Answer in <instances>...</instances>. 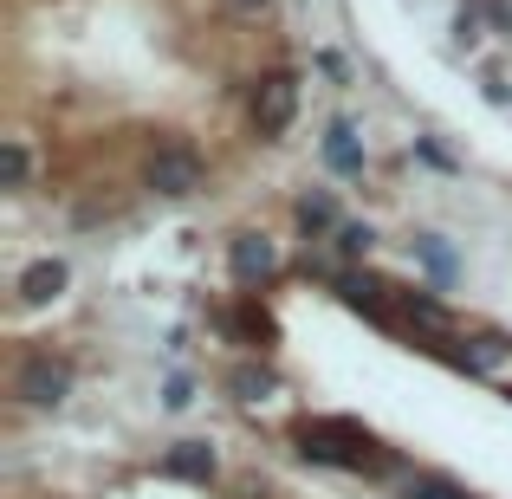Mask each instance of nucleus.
I'll return each mask as SVG.
<instances>
[{
  "instance_id": "nucleus-13",
  "label": "nucleus",
  "mask_w": 512,
  "mask_h": 499,
  "mask_svg": "<svg viewBox=\"0 0 512 499\" xmlns=\"http://www.w3.org/2000/svg\"><path fill=\"white\" fill-rule=\"evenodd\" d=\"M227 389H234V402H247V409H253V402H273L279 396V376L266 370V363H240V370L227 376Z\"/></svg>"
},
{
  "instance_id": "nucleus-1",
  "label": "nucleus",
  "mask_w": 512,
  "mask_h": 499,
  "mask_svg": "<svg viewBox=\"0 0 512 499\" xmlns=\"http://www.w3.org/2000/svg\"><path fill=\"white\" fill-rule=\"evenodd\" d=\"M299 461L331 467V474H350V480H402L409 474L370 428L344 422V415H312V422H299Z\"/></svg>"
},
{
  "instance_id": "nucleus-4",
  "label": "nucleus",
  "mask_w": 512,
  "mask_h": 499,
  "mask_svg": "<svg viewBox=\"0 0 512 499\" xmlns=\"http://www.w3.org/2000/svg\"><path fill=\"white\" fill-rule=\"evenodd\" d=\"M435 350L461 376H480V383H500L512 370V337L506 331H467V337H448V344H435Z\"/></svg>"
},
{
  "instance_id": "nucleus-10",
  "label": "nucleus",
  "mask_w": 512,
  "mask_h": 499,
  "mask_svg": "<svg viewBox=\"0 0 512 499\" xmlns=\"http://www.w3.org/2000/svg\"><path fill=\"white\" fill-rule=\"evenodd\" d=\"M389 299L402 305V318H409L415 331H428V337H454V312L435 299V292H389Z\"/></svg>"
},
{
  "instance_id": "nucleus-17",
  "label": "nucleus",
  "mask_w": 512,
  "mask_h": 499,
  "mask_svg": "<svg viewBox=\"0 0 512 499\" xmlns=\"http://www.w3.org/2000/svg\"><path fill=\"white\" fill-rule=\"evenodd\" d=\"M26 169H33L26 143H20V137H7V188H26Z\"/></svg>"
},
{
  "instance_id": "nucleus-16",
  "label": "nucleus",
  "mask_w": 512,
  "mask_h": 499,
  "mask_svg": "<svg viewBox=\"0 0 512 499\" xmlns=\"http://www.w3.org/2000/svg\"><path fill=\"white\" fill-rule=\"evenodd\" d=\"M188 402H195V383H188V376H182V370H175V376H169V383H163V409H169V415H182V409H188Z\"/></svg>"
},
{
  "instance_id": "nucleus-11",
  "label": "nucleus",
  "mask_w": 512,
  "mask_h": 499,
  "mask_svg": "<svg viewBox=\"0 0 512 499\" xmlns=\"http://www.w3.org/2000/svg\"><path fill=\"white\" fill-rule=\"evenodd\" d=\"M409 253H415V266H422L435 286H454V273H461V260H454V247L441 234H415L409 240Z\"/></svg>"
},
{
  "instance_id": "nucleus-2",
  "label": "nucleus",
  "mask_w": 512,
  "mask_h": 499,
  "mask_svg": "<svg viewBox=\"0 0 512 499\" xmlns=\"http://www.w3.org/2000/svg\"><path fill=\"white\" fill-rule=\"evenodd\" d=\"M201 182H208V163H201V150H195V143H182V137H163L150 156H143V188L163 195V201L201 195Z\"/></svg>"
},
{
  "instance_id": "nucleus-9",
  "label": "nucleus",
  "mask_w": 512,
  "mask_h": 499,
  "mask_svg": "<svg viewBox=\"0 0 512 499\" xmlns=\"http://www.w3.org/2000/svg\"><path fill=\"white\" fill-rule=\"evenodd\" d=\"M65 286H72V266L52 260V253H46V260H33V266L20 273V299H26V305H52Z\"/></svg>"
},
{
  "instance_id": "nucleus-5",
  "label": "nucleus",
  "mask_w": 512,
  "mask_h": 499,
  "mask_svg": "<svg viewBox=\"0 0 512 499\" xmlns=\"http://www.w3.org/2000/svg\"><path fill=\"white\" fill-rule=\"evenodd\" d=\"M247 117H253V130H260V143H279L292 130V117H299V78L266 72L260 85H253V98H247Z\"/></svg>"
},
{
  "instance_id": "nucleus-12",
  "label": "nucleus",
  "mask_w": 512,
  "mask_h": 499,
  "mask_svg": "<svg viewBox=\"0 0 512 499\" xmlns=\"http://www.w3.org/2000/svg\"><path fill=\"white\" fill-rule=\"evenodd\" d=\"M325 163H331V175H363V169H370V156H363V143H357L350 124L325 130Z\"/></svg>"
},
{
  "instance_id": "nucleus-3",
  "label": "nucleus",
  "mask_w": 512,
  "mask_h": 499,
  "mask_svg": "<svg viewBox=\"0 0 512 499\" xmlns=\"http://www.w3.org/2000/svg\"><path fill=\"white\" fill-rule=\"evenodd\" d=\"M72 383H78L72 357H59L52 344L26 350V357H20V370H13V396H20L26 409H59V402L72 396Z\"/></svg>"
},
{
  "instance_id": "nucleus-6",
  "label": "nucleus",
  "mask_w": 512,
  "mask_h": 499,
  "mask_svg": "<svg viewBox=\"0 0 512 499\" xmlns=\"http://www.w3.org/2000/svg\"><path fill=\"white\" fill-rule=\"evenodd\" d=\"M163 474L182 480V487H214V474H221V454H214V441H201V435L169 441V448H163Z\"/></svg>"
},
{
  "instance_id": "nucleus-15",
  "label": "nucleus",
  "mask_w": 512,
  "mask_h": 499,
  "mask_svg": "<svg viewBox=\"0 0 512 499\" xmlns=\"http://www.w3.org/2000/svg\"><path fill=\"white\" fill-rule=\"evenodd\" d=\"M370 247H376V234H370L363 221H344V227H338V260H344V266H363V260H370Z\"/></svg>"
},
{
  "instance_id": "nucleus-7",
  "label": "nucleus",
  "mask_w": 512,
  "mask_h": 499,
  "mask_svg": "<svg viewBox=\"0 0 512 499\" xmlns=\"http://www.w3.org/2000/svg\"><path fill=\"white\" fill-rule=\"evenodd\" d=\"M227 273H234L240 286H266V279L279 273V247L266 234H234L227 240Z\"/></svg>"
},
{
  "instance_id": "nucleus-8",
  "label": "nucleus",
  "mask_w": 512,
  "mask_h": 499,
  "mask_svg": "<svg viewBox=\"0 0 512 499\" xmlns=\"http://www.w3.org/2000/svg\"><path fill=\"white\" fill-rule=\"evenodd\" d=\"M292 221H299V234H338L344 227V214H338V195L331 188H305L299 201H292Z\"/></svg>"
},
{
  "instance_id": "nucleus-14",
  "label": "nucleus",
  "mask_w": 512,
  "mask_h": 499,
  "mask_svg": "<svg viewBox=\"0 0 512 499\" xmlns=\"http://www.w3.org/2000/svg\"><path fill=\"white\" fill-rule=\"evenodd\" d=\"M396 493H402V499H467L448 474H422V467H409V474L396 480Z\"/></svg>"
}]
</instances>
